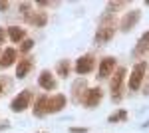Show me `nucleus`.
I'll return each instance as SVG.
<instances>
[{
    "mask_svg": "<svg viewBox=\"0 0 149 133\" xmlns=\"http://www.w3.org/2000/svg\"><path fill=\"white\" fill-rule=\"evenodd\" d=\"M113 32H115V18L111 16H103L102 24H100V28H97V32H95V42H100V44H105V42H109L111 38H113Z\"/></svg>",
    "mask_w": 149,
    "mask_h": 133,
    "instance_id": "obj_1",
    "label": "nucleus"
},
{
    "mask_svg": "<svg viewBox=\"0 0 149 133\" xmlns=\"http://www.w3.org/2000/svg\"><path fill=\"white\" fill-rule=\"evenodd\" d=\"M123 78H125V68H117L115 74L111 76V100L113 101H121V86H123Z\"/></svg>",
    "mask_w": 149,
    "mask_h": 133,
    "instance_id": "obj_2",
    "label": "nucleus"
},
{
    "mask_svg": "<svg viewBox=\"0 0 149 133\" xmlns=\"http://www.w3.org/2000/svg\"><path fill=\"white\" fill-rule=\"evenodd\" d=\"M145 81V62H139L133 66V72L129 76V89L131 91H137Z\"/></svg>",
    "mask_w": 149,
    "mask_h": 133,
    "instance_id": "obj_3",
    "label": "nucleus"
},
{
    "mask_svg": "<svg viewBox=\"0 0 149 133\" xmlns=\"http://www.w3.org/2000/svg\"><path fill=\"white\" fill-rule=\"evenodd\" d=\"M32 95H34V93H32L30 89H24V91H20V93H18V95L12 100L10 107H12L14 111H24L26 107H28V105H30V101H32Z\"/></svg>",
    "mask_w": 149,
    "mask_h": 133,
    "instance_id": "obj_4",
    "label": "nucleus"
},
{
    "mask_svg": "<svg viewBox=\"0 0 149 133\" xmlns=\"http://www.w3.org/2000/svg\"><path fill=\"white\" fill-rule=\"evenodd\" d=\"M76 72L80 74V76H86V74H90L95 70V60H93L92 56H81L78 58V62H76Z\"/></svg>",
    "mask_w": 149,
    "mask_h": 133,
    "instance_id": "obj_5",
    "label": "nucleus"
},
{
    "mask_svg": "<svg viewBox=\"0 0 149 133\" xmlns=\"http://www.w3.org/2000/svg\"><path fill=\"white\" fill-rule=\"evenodd\" d=\"M102 95H103V91L102 88H92V89H88L86 91V95H84V105L86 107H95L100 101H102Z\"/></svg>",
    "mask_w": 149,
    "mask_h": 133,
    "instance_id": "obj_6",
    "label": "nucleus"
},
{
    "mask_svg": "<svg viewBox=\"0 0 149 133\" xmlns=\"http://www.w3.org/2000/svg\"><path fill=\"white\" fill-rule=\"evenodd\" d=\"M139 16H141V12L139 10H131L127 12L125 16L121 18V22H119V28H121V32H129L135 24L139 22Z\"/></svg>",
    "mask_w": 149,
    "mask_h": 133,
    "instance_id": "obj_7",
    "label": "nucleus"
},
{
    "mask_svg": "<svg viewBox=\"0 0 149 133\" xmlns=\"http://www.w3.org/2000/svg\"><path fill=\"white\" fill-rule=\"evenodd\" d=\"M38 86H40L42 89H46V91H52V89L58 88V81L54 79L52 72L44 70V72H40V76H38Z\"/></svg>",
    "mask_w": 149,
    "mask_h": 133,
    "instance_id": "obj_8",
    "label": "nucleus"
},
{
    "mask_svg": "<svg viewBox=\"0 0 149 133\" xmlns=\"http://www.w3.org/2000/svg\"><path fill=\"white\" fill-rule=\"evenodd\" d=\"M66 107V97L64 95H52L46 100V113H58Z\"/></svg>",
    "mask_w": 149,
    "mask_h": 133,
    "instance_id": "obj_9",
    "label": "nucleus"
},
{
    "mask_svg": "<svg viewBox=\"0 0 149 133\" xmlns=\"http://www.w3.org/2000/svg\"><path fill=\"white\" fill-rule=\"evenodd\" d=\"M115 68V58L113 56H105L102 62H100V70H97V76L100 78H109L111 72Z\"/></svg>",
    "mask_w": 149,
    "mask_h": 133,
    "instance_id": "obj_10",
    "label": "nucleus"
},
{
    "mask_svg": "<svg viewBox=\"0 0 149 133\" xmlns=\"http://www.w3.org/2000/svg\"><path fill=\"white\" fill-rule=\"evenodd\" d=\"M72 95H74V101L76 103L84 101V95H86V79H78L72 86Z\"/></svg>",
    "mask_w": 149,
    "mask_h": 133,
    "instance_id": "obj_11",
    "label": "nucleus"
},
{
    "mask_svg": "<svg viewBox=\"0 0 149 133\" xmlns=\"http://www.w3.org/2000/svg\"><path fill=\"white\" fill-rule=\"evenodd\" d=\"M16 60V50L14 48H6L2 54H0V66L2 68H10Z\"/></svg>",
    "mask_w": 149,
    "mask_h": 133,
    "instance_id": "obj_12",
    "label": "nucleus"
},
{
    "mask_svg": "<svg viewBox=\"0 0 149 133\" xmlns=\"http://www.w3.org/2000/svg\"><path fill=\"white\" fill-rule=\"evenodd\" d=\"M8 38H10L12 42H22L26 40V32H24V28H18V26H10L8 30Z\"/></svg>",
    "mask_w": 149,
    "mask_h": 133,
    "instance_id": "obj_13",
    "label": "nucleus"
},
{
    "mask_svg": "<svg viewBox=\"0 0 149 133\" xmlns=\"http://www.w3.org/2000/svg\"><path fill=\"white\" fill-rule=\"evenodd\" d=\"M147 48H149V30L139 38V42H137V46H135V50H133V54H135V56L145 54V52H147Z\"/></svg>",
    "mask_w": 149,
    "mask_h": 133,
    "instance_id": "obj_14",
    "label": "nucleus"
},
{
    "mask_svg": "<svg viewBox=\"0 0 149 133\" xmlns=\"http://www.w3.org/2000/svg\"><path fill=\"white\" fill-rule=\"evenodd\" d=\"M46 100H48V95H40V97L36 100V105H34V115L36 117H44V115H46Z\"/></svg>",
    "mask_w": 149,
    "mask_h": 133,
    "instance_id": "obj_15",
    "label": "nucleus"
},
{
    "mask_svg": "<svg viewBox=\"0 0 149 133\" xmlns=\"http://www.w3.org/2000/svg\"><path fill=\"white\" fill-rule=\"evenodd\" d=\"M32 68H34V64H32L30 60H22V62L18 64V68H16V76H18V78H24Z\"/></svg>",
    "mask_w": 149,
    "mask_h": 133,
    "instance_id": "obj_16",
    "label": "nucleus"
},
{
    "mask_svg": "<svg viewBox=\"0 0 149 133\" xmlns=\"http://www.w3.org/2000/svg\"><path fill=\"white\" fill-rule=\"evenodd\" d=\"M30 24H34V26H44L48 22V16L44 12H32V16H30Z\"/></svg>",
    "mask_w": 149,
    "mask_h": 133,
    "instance_id": "obj_17",
    "label": "nucleus"
},
{
    "mask_svg": "<svg viewBox=\"0 0 149 133\" xmlns=\"http://www.w3.org/2000/svg\"><path fill=\"white\" fill-rule=\"evenodd\" d=\"M123 119H127V111L125 109H119L117 113H113V115L107 117V121H109V123H117V121H123Z\"/></svg>",
    "mask_w": 149,
    "mask_h": 133,
    "instance_id": "obj_18",
    "label": "nucleus"
},
{
    "mask_svg": "<svg viewBox=\"0 0 149 133\" xmlns=\"http://www.w3.org/2000/svg\"><path fill=\"white\" fill-rule=\"evenodd\" d=\"M58 74H60L62 78H66V76L70 74V62H68V60H64V62L58 64Z\"/></svg>",
    "mask_w": 149,
    "mask_h": 133,
    "instance_id": "obj_19",
    "label": "nucleus"
},
{
    "mask_svg": "<svg viewBox=\"0 0 149 133\" xmlns=\"http://www.w3.org/2000/svg\"><path fill=\"white\" fill-rule=\"evenodd\" d=\"M32 48H34V42H32L30 38H26V40L22 42V46H20V50H22V52H30Z\"/></svg>",
    "mask_w": 149,
    "mask_h": 133,
    "instance_id": "obj_20",
    "label": "nucleus"
},
{
    "mask_svg": "<svg viewBox=\"0 0 149 133\" xmlns=\"http://www.w3.org/2000/svg\"><path fill=\"white\" fill-rule=\"evenodd\" d=\"M123 6H125V4H123V2H109V4H107V10L115 12V10H121V8H123Z\"/></svg>",
    "mask_w": 149,
    "mask_h": 133,
    "instance_id": "obj_21",
    "label": "nucleus"
},
{
    "mask_svg": "<svg viewBox=\"0 0 149 133\" xmlns=\"http://www.w3.org/2000/svg\"><path fill=\"white\" fill-rule=\"evenodd\" d=\"M6 86H8V78H0V95H2V91L6 89Z\"/></svg>",
    "mask_w": 149,
    "mask_h": 133,
    "instance_id": "obj_22",
    "label": "nucleus"
},
{
    "mask_svg": "<svg viewBox=\"0 0 149 133\" xmlns=\"http://www.w3.org/2000/svg\"><path fill=\"white\" fill-rule=\"evenodd\" d=\"M6 36H8V34H6V30H4V28H0V46L6 42Z\"/></svg>",
    "mask_w": 149,
    "mask_h": 133,
    "instance_id": "obj_23",
    "label": "nucleus"
},
{
    "mask_svg": "<svg viewBox=\"0 0 149 133\" xmlns=\"http://www.w3.org/2000/svg\"><path fill=\"white\" fill-rule=\"evenodd\" d=\"M70 131H72V133H86L88 129H86V127H80V129H78V127H72Z\"/></svg>",
    "mask_w": 149,
    "mask_h": 133,
    "instance_id": "obj_24",
    "label": "nucleus"
},
{
    "mask_svg": "<svg viewBox=\"0 0 149 133\" xmlns=\"http://www.w3.org/2000/svg\"><path fill=\"white\" fill-rule=\"evenodd\" d=\"M8 8V2H0V10H6Z\"/></svg>",
    "mask_w": 149,
    "mask_h": 133,
    "instance_id": "obj_25",
    "label": "nucleus"
},
{
    "mask_svg": "<svg viewBox=\"0 0 149 133\" xmlns=\"http://www.w3.org/2000/svg\"><path fill=\"white\" fill-rule=\"evenodd\" d=\"M147 81V86H143V93H149V79H145Z\"/></svg>",
    "mask_w": 149,
    "mask_h": 133,
    "instance_id": "obj_26",
    "label": "nucleus"
}]
</instances>
